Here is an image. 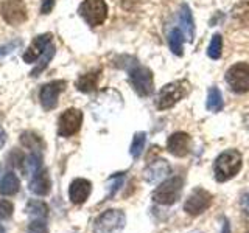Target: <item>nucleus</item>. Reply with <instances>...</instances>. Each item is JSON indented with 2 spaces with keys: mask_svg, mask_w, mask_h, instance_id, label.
I'll use <instances>...</instances> for the list:
<instances>
[{
  "mask_svg": "<svg viewBox=\"0 0 249 233\" xmlns=\"http://www.w3.org/2000/svg\"><path fill=\"white\" fill-rule=\"evenodd\" d=\"M241 166H243V157L237 150L223 151L213 162V174L216 182H228L235 177Z\"/></svg>",
  "mask_w": 249,
  "mask_h": 233,
  "instance_id": "f257e3e1",
  "label": "nucleus"
},
{
  "mask_svg": "<svg viewBox=\"0 0 249 233\" xmlns=\"http://www.w3.org/2000/svg\"><path fill=\"white\" fill-rule=\"evenodd\" d=\"M190 89H192V85L187 80H178V81L165 84L158 92V97H156L154 104L158 107V111H167V109L175 107L179 101L189 95Z\"/></svg>",
  "mask_w": 249,
  "mask_h": 233,
  "instance_id": "f03ea898",
  "label": "nucleus"
},
{
  "mask_svg": "<svg viewBox=\"0 0 249 233\" xmlns=\"http://www.w3.org/2000/svg\"><path fill=\"white\" fill-rule=\"evenodd\" d=\"M128 70V78L129 83L132 85V89L136 90V93L139 97H150L154 92V78H153V72L145 66L137 64L136 61H132L126 67Z\"/></svg>",
  "mask_w": 249,
  "mask_h": 233,
  "instance_id": "7ed1b4c3",
  "label": "nucleus"
},
{
  "mask_svg": "<svg viewBox=\"0 0 249 233\" xmlns=\"http://www.w3.org/2000/svg\"><path fill=\"white\" fill-rule=\"evenodd\" d=\"M182 188H184V179L181 176L170 177L167 181H163L153 191V200L160 205H173L181 199Z\"/></svg>",
  "mask_w": 249,
  "mask_h": 233,
  "instance_id": "20e7f679",
  "label": "nucleus"
},
{
  "mask_svg": "<svg viewBox=\"0 0 249 233\" xmlns=\"http://www.w3.org/2000/svg\"><path fill=\"white\" fill-rule=\"evenodd\" d=\"M126 224L122 210H106L93 222V233H120Z\"/></svg>",
  "mask_w": 249,
  "mask_h": 233,
  "instance_id": "39448f33",
  "label": "nucleus"
},
{
  "mask_svg": "<svg viewBox=\"0 0 249 233\" xmlns=\"http://www.w3.org/2000/svg\"><path fill=\"white\" fill-rule=\"evenodd\" d=\"M224 80L233 93H238V95L248 93L249 92V64L248 62H237V64L231 66L224 75Z\"/></svg>",
  "mask_w": 249,
  "mask_h": 233,
  "instance_id": "423d86ee",
  "label": "nucleus"
},
{
  "mask_svg": "<svg viewBox=\"0 0 249 233\" xmlns=\"http://www.w3.org/2000/svg\"><path fill=\"white\" fill-rule=\"evenodd\" d=\"M78 13L88 25L98 27L107 19V5L105 0H84L78 8Z\"/></svg>",
  "mask_w": 249,
  "mask_h": 233,
  "instance_id": "0eeeda50",
  "label": "nucleus"
},
{
  "mask_svg": "<svg viewBox=\"0 0 249 233\" xmlns=\"http://www.w3.org/2000/svg\"><path fill=\"white\" fill-rule=\"evenodd\" d=\"M212 202H213L212 193L198 186V188H195L189 194V198L185 199L184 212L190 216H199V215L204 213L210 205H212Z\"/></svg>",
  "mask_w": 249,
  "mask_h": 233,
  "instance_id": "6e6552de",
  "label": "nucleus"
},
{
  "mask_svg": "<svg viewBox=\"0 0 249 233\" xmlns=\"http://www.w3.org/2000/svg\"><path fill=\"white\" fill-rule=\"evenodd\" d=\"M83 124V112L80 109L70 107L61 114L58 120V134L61 137H70L80 131Z\"/></svg>",
  "mask_w": 249,
  "mask_h": 233,
  "instance_id": "1a4fd4ad",
  "label": "nucleus"
},
{
  "mask_svg": "<svg viewBox=\"0 0 249 233\" xmlns=\"http://www.w3.org/2000/svg\"><path fill=\"white\" fill-rule=\"evenodd\" d=\"M0 11L5 22L10 25H20L28 19V11L23 0H5L0 6Z\"/></svg>",
  "mask_w": 249,
  "mask_h": 233,
  "instance_id": "9d476101",
  "label": "nucleus"
},
{
  "mask_svg": "<svg viewBox=\"0 0 249 233\" xmlns=\"http://www.w3.org/2000/svg\"><path fill=\"white\" fill-rule=\"evenodd\" d=\"M67 83L58 80V81H52L42 85L41 92H39V100H41V104L45 111H52L58 106V98L62 93V90L66 89Z\"/></svg>",
  "mask_w": 249,
  "mask_h": 233,
  "instance_id": "9b49d317",
  "label": "nucleus"
},
{
  "mask_svg": "<svg viewBox=\"0 0 249 233\" xmlns=\"http://www.w3.org/2000/svg\"><path fill=\"white\" fill-rule=\"evenodd\" d=\"M167 150L175 157H185L192 150V137L187 132H175L167 140Z\"/></svg>",
  "mask_w": 249,
  "mask_h": 233,
  "instance_id": "f8f14e48",
  "label": "nucleus"
},
{
  "mask_svg": "<svg viewBox=\"0 0 249 233\" xmlns=\"http://www.w3.org/2000/svg\"><path fill=\"white\" fill-rule=\"evenodd\" d=\"M53 42V37L50 33H45V34H41L35 37V41L31 42V45L28 47V50L23 53V61L27 62V64H31V62H36L39 58L42 56L44 51L47 50V47Z\"/></svg>",
  "mask_w": 249,
  "mask_h": 233,
  "instance_id": "ddd939ff",
  "label": "nucleus"
},
{
  "mask_svg": "<svg viewBox=\"0 0 249 233\" xmlns=\"http://www.w3.org/2000/svg\"><path fill=\"white\" fill-rule=\"evenodd\" d=\"M92 191V183L88 179H75L69 186V198L75 205H81L88 200Z\"/></svg>",
  "mask_w": 249,
  "mask_h": 233,
  "instance_id": "4468645a",
  "label": "nucleus"
},
{
  "mask_svg": "<svg viewBox=\"0 0 249 233\" xmlns=\"http://www.w3.org/2000/svg\"><path fill=\"white\" fill-rule=\"evenodd\" d=\"M170 173H171V166L168 165V162L159 159V160H154L145 168L143 179L150 183H156V182H160L162 179H165Z\"/></svg>",
  "mask_w": 249,
  "mask_h": 233,
  "instance_id": "2eb2a0df",
  "label": "nucleus"
},
{
  "mask_svg": "<svg viewBox=\"0 0 249 233\" xmlns=\"http://www.w3.org/2000/svg\"><path fill=\"white\" fill-rule=\"evenodd\" d=\"M28 186L35 194H37V196H47L52 188V181H50L49 171L44 168L39 169L36 174L31 176V181H30Z\"/></svg>",
  "mask_w": 249,
  "mask_h": 233,
  "instance_id": "dca6fc26",
  "label": "nucleus"
},
{
  "mask_svg": "<svg viewBox=\"0 0 249 233\" xmlns=\"http://www.w3.org/2000/svg\"><path fill=\"white\" fill-rule=\"evenodd\" d=\"M179 25L182 28V33L187 36V41H193L195 37V20L190 6L187 3H182L179 8Z\"/></svg>",
  "mask_w": 249,
  "mask_h": 233,
  "instance_id": "f3484780",
  "label": "nucleus"
},
{
  "mask_svg": "<svg viewBox=\"0 0 249 233\" xmlns=\"http://www.w3.org/2000/svg\"><path fill=\"white\" fill-rule=\"evenodd\" d=\"M100 73H101V70H95V72H89V73H84L81 75L78 80L75 81V85H76V89L83 92V93H90L97 89V85H98V78H100Z\"/></svg>",
  "mask_w": 249,
  "mask_h": 233,
  "instance_id": "a211bd4d",
  "label": "nucleus"
},
{
  "mask_svg": "<svg viewBox=\"0 0 249 233\" xmlns=\"http://www.w3.org/2000/svg\"><path fill=\"white\" fill-rule=\"evenodd\" d=\"M19 188H20V181L18 179V176L13 171L6 173L2 179V182H0V194L2 196H14L19 191Z\"/></svg>",
  "mask_w": 249,
  "mask_h": 233,
  "instance_id": "6ab92c4d",
  "label": "nucleus"
},
{
  "mask_svg": "<svg viewBox=\"0 0 249 233\" xmlns=\"http://www.w3.org/2000/svg\"><path fill=\"white\" fill-rule=\"evenodd\" d=\"M224 107V100H223V93L218 87H210L207 92V101H206V109L209 112L218 114L221 112Z\"/></svg>",
  "mask_w": 249,
  "mask_h": 233,
  "instance_id": "aec40b11",
  "label": "nucleus"
},
{
  "mask_svg": "<svg viewBox=\"0 0 249 233\" xmlns=\"http://www.w3.org/2000/svg\"><path fill=\"white\" fill-rule=\"evenodd\" d=\"M168 47L176 56H184V33L181 28H173L168 33Z\"/></svg>",
  "mask_w": 249,
  "mask_h": 233,
  "instance_id": "412c9836",
  "label": "nucleus"
},
{
  "mask_svg": "<svg viewBox=\"0 0 249 233\" xmlns=\"http://www.w3.org/2000/svg\"><path fill=\"white\" fill-rule=\"evenodd\" d=\"M27 213L33 219H45L49 216V207L42 200H30L27 204Z\"/></svg>",
  "mask_w": 249,
  "mask_h": 233,
  "instance_id": "4be33fe9",
  "label": "nucleus"
},
{
  "mask_svg": "<svg viewBox=\"0 0 249 233\" xmlns=\"http://www.w3.org/2000/svg\"><path fill=\"white\" fill-rule=\"evenodd\" d=\"M221 54H223V36L220 33H215L207 47V56L213 61H218L221 58Z\"/></svg>",
  "mask_w": 249,
  "mask_h": 233,
  "instance_id": "5701e85b",
  "label": "nucleus"
},
{
  "mask_svg": "<svg viewBox=\"0 0 249 233\" xmlns=\"http://www.w3.org/2000/svg\"><path fill=\"white\" fill-rule=\"evenodd\" d=\"M20 143L25 148H28L31 152H39V150H41V146H42V140L39 135H36L35 132H23L20 135Z\"/></svg>",
  "mask_w": 249,
  "mask_h": 233,
  "instance_id": "b1692460",
  "label": "nucleus"
},
{
  "mask_svg": "<svg viewBox=\"0 0 249 233\" xmlns=\"http://www.w3.org/2000/svg\"><path fill=\"white\" fill-rule=\"evenodd\" d=\"M23 163H25L27 174L31 177L42 168V157H41V154H39V152H31L28 157L23 159Z\"/></svg>",
  "mask_w": 249,
  "mask_h": 233,
  "instance_id": "393cba45",
  "label": "nucleus"
},
{
  "mask_svg": "<svg viewBox=\"0 0 249 233\" xmlns=\"http://www.w3.org/2000/svg\"><path fill=\"white\" fill-rule=\"evenodd\" d=\"M53 54H54V44L52 42L49 47H47V50L44 51V54L41 58H39L36 62H37V66L33 68V72H31V76H37L39 73L42 72V70L49 66V62H50V59L53 58Z\"/></svg>",
  "mask_w": 249,
  "mask_h": 233,
  "instance_id": "a878e982",
  "label": "nucleus"
},
{
  "mask_svg": "<svg viewBox=\"0 0 249 233\" xmlns=\"http://www.w3.org/2000/svg\"><path fill=\"white\" fill-rule=\"evenodd\" d=\"M145 143H146V134L145 132H136V135L132 137V143H131V155L134 159H139L140 154L143 152V148H145Z\"/></svg>",
  "mask_w": 249,
  "mask_h": 233,
  "instance_id": "bb28decb",
  "label": "nucleus"
},
{
  "mask_svg": "<svg viewBox=\"0 0 249 233\" xmlns=\"http://www.w3.org/2000/svg\"><path fill=\"white\" fill-rule=\"evenodd\" d=\"M13 204L10 200H5V199H0V221L2 219H10L11 215H13Z\"/></svg>",
  "mask_w": 249,
  "mask_h": 233,
  "instance_id": "cd10ccee",
  "label": "nucleus"
},
{
  "mask_svg": "<svg viewBox=\"0 0 249 233\" xmlns=\"http://www.w3.org/2000/svg\"><path fill=\"white\" fill-rule=\"evenodd\" d=\"M28 233H49V227L42 219H33L28 225Z\"/></svg>",
  "mask_w": 249,
  "mask_h": 233,
  "instance_id": "c85d7f7f",
  "label": "nucleus"
},
{
  "mask_svg": "<svg viewBox=\"0 0 249 233\" xmlns=\"http://www.w3.org/2000/svg\"><path fill=\"white\" fill-rule=\"evenodd\" d=\"M54 6V0H42L41 5V13L42 14H49Z\"/></svg>",
  "mask_w": 249,
  "mask_h": 233,
  "instance_id": "c756f323",
  "label": "nucleus"
},
{
  "mask_svg": "<svg viewBox=\"0 0 249 233\" xmlns=\"http://www.w3.org/2000/svg\"><path fill=\"white\" fill-rule=\"evenodd\" d=\"M240 205H241V210H243V213L249 216V193H246L245 196L241 198Z\"/></svg>",
  "mask_w": 249,
  "mask_h": 233,
  "instance_id": "7c9ffc66",
  "label": "nucleus"
},
{
  "mask_svg": "<svg viewBox=\"0 0 249 233\" xmlns=\"http://www.w3.org/2000/svg\"><path fill=\"white\" fill-rule=\"evenodd\" d=\"M5 143H6V132L3 131L2 126H0V150L5 146Z\"/></svg>",
  "mask_w": 249,
  "mask_h": 233,
  "instance_id": "2f4dec72",
  "label": "nucleus"
},
{
  "mask_svg": "<svg viewBox=\"0 0 249 233\" xmlns=\"http://www.w3.org/2000/svg\"><path fill=\"white\" fill-rule=\"evenodd\" d=\"M0 233H5V229L2 227V225H0Z\"/></svg>",
  "mask_w": 249,
  "mask_h": 233,
  "instance_id": "473e14b6",
  "label": "nucleus"
},
{
  "mask_svg": "<svg viewBox=\"0 0 249 233\" xmlns=\"http://www.w3.org/2000/svg\"><path fill=\"white\" fill-rule=\"evenodd\" d=\"M246 233H249V225H248V232H246Z\"/></svg>",
  "mask_w": 249,
  "mask_h": 233,
  "instance_id": "72a5a7b5",
  "label": "nucleus"
},
{
  "mask_svg": "<svg viewBox=\"0 0 249 233\" xmlns=\"http://www.w3.org/2000/svg\"><path fill=\"white\" fill-rule=\"evenodd\" d=\"M195 233H201V232H195Z\"/></svg>",
  "mask_w": 249,
  "mask_h": 233,
  "instance_id": "f704fd0d",
  "label": "nucleus"
}]
</instances>
